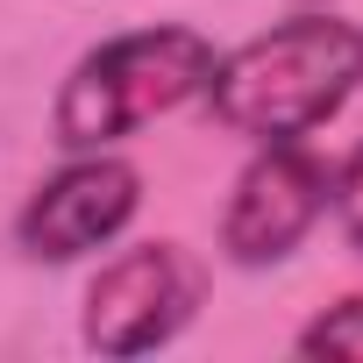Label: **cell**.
I'll return each mask as SVG.
<instances>
[{
  "mask_svg": "<svg viewBox=\"0 0 363 363\" xmlns=\"http://www.w3.org/2000/svg\"><path fill=\"white\" fill-rule=\"evenodd\" d=\"M363 79V29L342 15H292L214 57L207 107L242 143H306Z\"/></svg>",
  "mask_w": 363,
  "mask_h": 363,
  "instance_id": "obj_1",
  "label": "cell"
},
{
  "mask_svg": "<svg viewBox=\"0 0 363 363\" xmlns=\"http://www.w3.org/2000/svg\"><path fill=\"white\" fill-rule=\"evenodd\" d=\"M214 79V43L200 29H128L93 43L50 107V135L57 150H114L121 135H135L157 114H178L186 100H200Z\"/></svg>",
  "mask_w": 363,
  "mask_h": 363,
  "instance_id": "obj_2",
  "label": "cell"
},
{
  "mask_svg": "<svg viewBox=\"0 0 363 363\" xmlns=\"http://www.w3.org/2000/svg\"><path fill=\"white\" fill-rule=\"evenodd\" d=\"M200 299H207V271L186 242H135L93 271L79 335L100 356H150L193 328Z\"/></svg>",
  "mask_w": 363,
  "mask_h": 363,
  "instance_id": "obj_3",
  "label": "cell"
},
{
  "mask_svg": "<svg viewBox=\"0 0 363 363\" xmlns=\"http://www.w3.org/2000/svg\"><path fill=\"white\" fill-rule=\"evenodd\" d=\"M143 207V171L114 150H72L65 171H50L43 186L15 214V250L29 264H79L100 242H114Z\"/></svg>",
  "mask_w": 363,
  "mask_h": 363,
  "instance_id": "obj_4",
  "label": "cell"
},
{
  "mask_svg": "<svg viewBox=\"0 0 363 363\" xmlns=\"http://www.w3.org/2000/svg\"><path fill=\"white\" fill-rule=\"evenodd\" d=\"M328 193L335 171L306 143H257V157L235 171V193L221 207V257L242 271L285 264L328 214Z\"/></svg>",
  "mask_w": 363,
  "mask_h": 363,
  "instance_id": "obj_5",
  "label": "cell"
},
{
  "mask_svg": "<svg viewBox=\"0 0 363 363\" xmlns=\"http://www.w3.org/2000/svg\"><path fill=\"white\" fill-rule=\"evenodd\" d=\"M292 349H299V356H349V363H363V292H349V299H335L328 313H313Z\"/></svg>",
  "mask_w": 363,
  "mask_h": 363,
  "instance_id": "obj_6",
  "label": "cell"
},
{
  "mask_svg": "<svg viewBox=\"0 0 363 363\" xmlns=\"http://www.w3.org/2000/svg\"><path fill=\"white\" fill-rule=\"evenodd\" d=\"M328 207H335V221H342V235H349V250L363 257V143L342 157V171H335V193H328Z\"/></svg>",
  "mask_w": 363,
  "mask_h": 363,
  "instance_id": "obj_7",
  "label": "cell"
}]
</instances>
